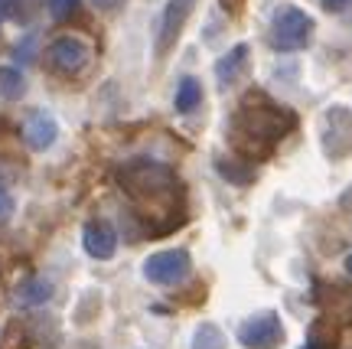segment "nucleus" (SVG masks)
<instances>
[{"label": "nucleus", "mask_w": 352, "mask_h": 349, "mask_svg": "<svg viewBox=\"0 0 352 349\" xmlns=\"http://www.w3.org/2000/svg\"><path fill=\"white\" fill-rule=\"evenodd\" d=\"M114 176L147 235H166L186 222V187L170 163L134 157L121 163Z\"/></svg>", "instance_id": "nucleus-1"}, {"label": "nucleus", "mask_w": 352, "mask_h": 349, "mask_svg": "<svg viewBox=\"0 0 352 349\" xmlns=\"http://www.w3.org/2000/svg\"><path fill=\"white\" fill-rule=\"evenodd\" d=\"M300 125V118L294 108L274 101L271 95L264 92H248L241 105L232 112L226 125V140L228 147L235 150V157L248 163H258V160H271L274 157L277 144L294 134Z\"/></svg>", "instance_id": "nucleus-2"}, {"label": "nucleus", "mask_w": 352, "mask_h": 349, "mask_svg": "<svg viewBox=\"0 0 352 349\" xmlns=\"http://www.w3.org/2000/svg\"><path fill=\"white\" fill-rule=\"evenodd\" d=\"M314 39V17L294 3H280L267 26V43L277 52H297Z\"/></svg>", "instance_id": "nucleus-3"}, {"label": "nucleus", "mask_w": 352, "mask_h": 349, "mask_svg": "<svg viewBox=\"0 0 352 349\" xmlns=\"http://www.w3.org/2000/svg\"><path fill=\"white\" fill-rule=\"evenodd\" d=\"M320 150L327 160H346L352 154V108L329 105L320 118Z\"/></svg>", "instance_id": "nucleus-4"}, {"label": "nucleus", "mask_w": 352, "mask_h": 349, "mask_svg": "<svg viewBox=\"0 0 352 349\" xmlns=\"http://www.w3.org/2000/svg\"><path fill=\"white\" fill-rule=\"evenodd\" d=\"M284 324L277 310H258L239 324V343L245 349H280L284 346Z\"/></svg>", "instance_id": "nucleus-5"}, {"label": "nucleus", "mask_w": 352, "mask_h": 349, "mask_svg": "<svg viewBox=\"0 0 352 349\" xmlns=\"http://www.w3.org/2000/svg\"><path fill=\"white\" fill-rule=\"evenodd\" d=\"M192 271V258L186 248H164L153 251L151 258L144 262V277L157 287H176L183 284Z\"/></svg>", "instance_id": "nucleus-6"}, {"label": "nucleus", "mask_w": 352, "mask_h": 349, "mask_svg": "<svg viewBox=\"0 0 352 349\" xmlns=\"http://www.w3.org/2000/svg\"><path fill=\"white\" fill-rule=\"evenodd\" d=\"M46 63H50V69L56 75L76 78V75H82L88 69V63H91V46L78 36H59L50 43Z\"/></svg>", "instance_id": "nucleus-7"}, {"label": "nucleus", "mask_w": 352, "mask_h": 349, "mask_svg": "<svg viewBox=\"0 0 352 349\" xmlns=\"http://www.w3.org/2000/svg\"><path fill=\"white\" fill-rule=\"evenodd\" d=\"M196 3H199V0H166L164 3V13H160V20H157V36H153V52H157V56H166V52L179 43L189 17L196 10Z\"/></svg>", "instance_id": "nucleus-8"}, {"label": "nucleus", "mask_w": 352, "mask_h": 349, "mask_svg": "<svg viewBox=\"0 0 352 349\" xmlns=\"http://www.w3.org/2000/svg\"><path fill=\"white\" fill-rule=\"evenodd\" d=\"M56 138H59V125H56V118H52L50 112L36 108V112L26 114L23 140H26V147H30V150L43 154V150H50L52 144H56Z\"/></svg>", "instance_id": "nucleus-9"}, {"label": "nucleus", "mask_w": 352, "mask_h": 349, "mask_svg": "<svg viewBox=\"0 0 352 349\" xmlns=\"http://www.w3.org/2000/svg\"><path fill=\"white\" fill-rule=\"evenodd\" d=\"M82 245H85V251L91 258L108 262V258H114V251H118V232L104 219H91L82 229Z\"/></svg>", "instance_id": "nucleus-10"}, {"label": "nucleus", "mask_w": 352, "mask_h": 349, "mask_svg": "<svg viewBox=\"0 0 352 349\" xmlns=\"http://www.w3.org/2000/svg\"><path fill=\"white\" fill-rule=\"evenodd\" d=\"M320 307H323V317H329L333 324L349 326L352 324V287H340V284H327L320 294Z\"/></svg>", "instance_id": "nucleus-11"}, {"label": "nucleus", "mask_w": 352, "mask_h": 349, "mask_svg": "<svg viewBox=\"0 0 352 349\" xmlns=\"http://www.w3.org/2000/svg\"><path fill=\"white\" fill-rule=\"evenodd\" d=\"M248 56H252V46H248V43H239V46H232L226 56H219V59H215V78H219V85L222 88L235 85L241 75H245V69H248Z\"/></svg>", "instance_id": "nucleus-12"}, {"label": "nucleus", "mask_w": 352, "mask_h": 349, "mask_svg": "<svg viewBox=\"0 0 352 349\" xmlns=\"http://www.w3.org/2000/svg\"><path fill=\"white\" fill-rule=\"evenodd\" d=\"M340 324H333L329 317H320L310 333H307V343L300 349H340Z\"/></svg>", "instance_id": "nucleus-13"}, {"label": "nucleus", "mask_w": 352, "mask_h": 349, "mask_svg": "<svg viewBox=\"0 0 352 349\" xmlns=\"http://www.w3.org/2000/svg\"><path fill=\"white\" fill-rule=\"evenodd\" d=\"M50 297H52V284L46 277H26L23 284L13 290V304H20V307H39Z\"/></svg>", "instance_id": "nucleus-14"}, {"label": "nucleus", "mask_w": 352, "mask_h": 349, "mask_svg": "<svg viewBox=\"0 0 352 349\" xmlns=\"http://www.w3.org/2000/svg\"><path fill=\"white\" fill-rule=\"evenodd\" d=\"M215 170L226 176L228 183H235V187H245V183H254V167H248V160H241V157H219L215 160Z\"/></svg>", "instance_id": "nucleus-15"}, {"label": "nucleus", "mask_w": 352, "mask_h": 349, "mask_svg": "<svg viewBox=\"0 0 352 349\" xmlns=\"http://www.w3.org/2000/svg\"><path fill=\"white\" fill-rule=\"evenodd\" d=\"M199 105H202V85H199V78L186 75V78L179 82V88H176L173 108H176L179 114H189V112H196Z\"/></svg>", "instance_id": "nucleus-16"}, {"label": "nucleus", "mask_w": 352, "mask_h": 349, "mask_svg": "<svg viewBox=\"0 0 352 349\" xmlns=\"http://www.w3.org/2000/svg\"><path fill=\"white\" fill-rule=\"evenodd\" d=\"M26 95V78L13 65H0V101H20Z\"/></svg>", "instance_id": "nucleus-17"}, {"label": "nucleus", "mask_w": 352, "mask_h": 349, "mask_svg": "<svg viewBox=\"0 0 352 349\" xmlns=\"http://www.w3.org/2000/svg\"><path fill=\"white\" fill-rule=\"evenodd\" d=\"M189 349H228L226 333H222L215 324H199L196 333H192V346Z\"/></svg>", "instance_id": "nucleus-18"}, {"label": "nucleus", "mask_w": 352, "mask_h": 349, "mask_svg": "<svg viewBox=\"0 0 352 349\" xmlns=\"http://www.w3.org/2000/svg\"><path fill=\"white\" fill-rule=\"evenodd\" d=\"M33 346V337H30V326L23 320H10L3 337H0V349H30Z\"/></svg>", "instance_id": "nucleus-19"}, {"label": "nucleus", "mask_w": 352, "mask_h": 349, "mask_svg": "<svg viewBox=\"0 0 352 349\" xmlns=\"http://www.w3.org/2000/svg\"><path fill=\"white\" fill-rule=\"evenodd\" d=\"M30 10H33L30 0H0V26L7 20H26Z\"/></svg>", "instance_id": "nucleus-20"}, {"label": "nucleus", "mask_w": 352, "mask_h": 349, "mask_svg": "<svg viewBox=\"0 0 352 349\" xmlns=\"http://www.w3.org/2000/svg\"><path fill=\"white\" fill-rule=\"evenodd\" d=\"M46 3H50L52 20H69L78 7V0H46Z\"/></svg>", "instance_id": "nucleus-21"}, {"label": "nucleus", "mask_w": 352, "mask_h": 349, "mask_svg": "<svg viewBox=\"0 0 352 349\" xmlns=\"http://www.w3.org/2000/svg\"><path fill=\"white\" fill-rule=\"evenodd\" d=\"M13 212V196L7 193V187H3V180H0V219H7Z\"/></svg>", "instance_id": "nucleus-22"}, {"label": "nucleus", "mask_w": 352, "mask_h": 349, "mask_svg": "<svg viewBox=\"0 0 352 349\" xmlns=\"http://www.w3.org/2000/svg\"><path fill=\"white\" fill-rule=\"evenodd\" d=\"M323 10H329V13H346V10H352V0H323Z\"/></svg>", "instance_id": "nucleus-23"}, {"label": "nucleus", "mask_w": 352, "mask_h": 349, "mask_svg": "<svg viewBox=\"0 0 352 349\" xmlns=\"http://www.w3.org/2000/svg\"><path fill=\"white\" fill-rule=\"evenodd\" d=\"M91 3H95V7H98V10L111 13V10H118V7H121V3H124V0H91Z\"/></svg>", "instance_id": "nucleus-24"}, {"label": "nucleus", "mask_w": 352, "mask_h": 349, "mask_svg": "<svg viewBox=\"0 0 352 349\" xmlns=\"http://www.w3.org/2000/svg\"><path fill=\"white\" fill-rule=\"evenodd\" d=\"M219 3H222V10H228L232 17H235V13H241V7H245V0H219Z\"/></svg>", "instance_id": "nucleus-25"}, {"label": "nucleus", "mask_w": 352, "mask_h": 349, "mask_svg": "<svg viewBox=\"0 0 352 349\" xmlns=\"http://www.w3.org/2000/svg\"><path fill=\"white\" fill-rule=\"evenodd\" d=\"M346 271H349V275H352V255H349V258H346Z\"/></svg>", "instance_id": "nucleus-26"}]
</instances>
